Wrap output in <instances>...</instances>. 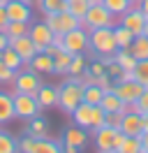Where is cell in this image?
Masks as SVG:
<instances>
[{
  "label": "cell",
  "mask_w": 148,
  "mask_h": 153,
  "mask_svg": "<svg viewBox=\"0 0 148 153\" xmlns=\"http://www.w3.org/2000/svg\"><path fill=\"white\" fill-rule=\"evenodd\" d=\"M28 67L37 74H53V58L49 53H44V51H37L35 58L28 63Z\"/></svg>",
  "instance_id": "16"
},
{
  "label": "cell",
  "mask_w": 148,
  "mask_h": 153,
  "mask_svg": "<svg viewBox=\"0 0 148 153\" xmlns=\"http://www.w3.org/2000/svg\"><path fill=\"white\" fill-rule=\"evenodd\" d=\"M130 5H139V2H141V0H127Z\"/></svg>",
  "instance_id": "52"
},
{
  "label": "cell",
  "mask_w": 148,
  "mask_h": 153,
  "mask_svg": "<svg viewBox=\"0 0 148 153\" xmlns=\"http://www.w3.org/2000/svg\"><path fill=\"white\" fill-rule=\"evenodd\" d=\"M102 5H104V7H107V10L116 16V19H120V16H123V14L132 7L127 0H102Z\"/></svg>",
  "instance_id": "32"
},
{
  "label": "cell",
  "mask_w": 148,
  "mask_h": 153,
  "mask_svg": "<svg viewBox=\"0 0 148 153\" xmlns=\"http://www.w3.org/2000/svg\"><path fill=\"white\" fill-rule=\"evenodd\" d=\"M113 93H116L127 107H132L137 102V97L144 93V86H141L139 81H134V79H130V81H123V79H120V81L113 84Z\"/></svg>",
  "instance_id": "8"
},
{
  "label": "cell",
  "mask_w": 148,
  "mask_h": 153,
  "mask_svg": "<svg viewBox=\"0 0 148 153\" xmlns=\"http://www.w3.org/2000/svg\"><path fill=\"white\" fill-rule=\"evenodd\" d=\"M104 153H118V151H104Z\"/></svg>",
  "instance_id": "56"
},
{
  "label": "cell",
  "mask_w": 148,
  "mask_h": 153,
  "mask_svg": "<svg viewBox=\"0 0 148 153\" xmlns=\"http://www.w3.org/2000/svg\"><path fill=\"white\" fill-rule=\"evenodd\" d=\"M100 107L107 111V114H111V111H127V109H130V107L125 105V102H123L113 91H109V93H104V95H102Z\"/></svg>",
  "instance_id": "21"
},
{
  "label": "cell",
  "mask_w": 148,
  "mask_h": 153,
  "mask_svg": "<svg viewBox=\"0 0 148 153\" xmlns=\"http://www.w3.org/2000/svg\"><path fill=\"white\" fill-rule=\"evenodd\" d=\"M33 153H63V142H53V139H37Z\"/></svg>",
  "instance_id": "26"
},
{
  "label": "cell",
  "mask_w": 148,
  "mask_h": 153,
  "mask_svg": "<svg viewBox=\"0 0 148 153\" xmlns=\"http://www.w3.org/2000/svg\"><path fill=\"white\" fill-rule=\"evenodd\" d=\"M49 130H51V125H49V121L42 118V116L30 118L28 125H26V134L35 137V139H44V137H49Z\"/></svg>",
  "instance_id": "19"
},
{
  "label": "cell",
  "mask_w": 148,
  "mask_h": 153,
  "mask_svg": "<svg viewBox=\"0 0 148 153\" xmlns=\"http://www.w3.org/2000/svg\"><path fill=\"white\" fill-rule=\"evenodd\" d=\"M139 10L144 12V16L148 19V0H141V2H139Z\"/></svg>",
  "instance_id": "48"
},
{
  "label": "cell",
  "mask_w": 148,
  "mask_h": 153,
  "mask_svg": "<svg viewBox=\"0 0 148 153\" xmlns=\"http://www.w3.org/2000/svg\"><path fill=\"white\" fill-rule=\"evenodd\" d=\"M88 70H90L92 76H100V74H104V72H107V67H104V63H102L100 58H97V60H92L90 65H88Z\"/></svg>",
  "instance_id": "43"
},
{
  "label": "cell",
  "mask_w": 148,
  "mask_h": 153,
  "mask_svg": "<svg viewBox=\"0 0 148 153\" xmlns=\"http://www.w3.org/2000/svg\"><path fill=\"white\" fill-rule=\"evenodd\" d=\"M113 84H116V81H113V79H111V76L107 74V72H104V74H100V76H95V86H100L102 91H104V93L113 91Z\"/></svg>",
  "instance_id": "38"
},
{
  "label": "cell",
  "mask_w": 148,
  "mask_h": 153,
  "mask_svg": "<svg viewBox=\"0 0 148 153\" xmlns=\"http://www.w3.org/2000/svg\"><path fill=\"white\" fill-rule=\"evenodd\" d=\"M144 130H148V114L144 116Z\"/></svg>",
  "instance_id": "49"
},
{
  "label": "cell",
  "mask_w": 148,
  "mask_h": 153,
  "mask_svg": "<svg viewBox=\"0 0 148 153\" xmlns=\"http://www.w3.org/2000/svg\"><path fill=\"white\" fill-rule=\"evenodd\" d=\"M14 76H16V72H14V70H9V67H2V70H0V84H7V86H12Z\"/></svg>",
  "instance_id": "42"
},
{
  "label": "cell",
  "mask_w": 148,
  "mask_h": 153,
  "mask_svg": "<svg viewBox=\"0 0 148 153\" xmlns=\"http://www.w3.org/2000/svg\"><path fill=\"white\" fill-rule=\"evenodd\" d=\"M102 95H104V91H102L100 86H95V84L83 88V102H88V105H100Z\"/></svg>",
  "instance_id": "35"
},
{
  "label": "cell",
  "mask_w": 148,
  "mask_h": 153,
  "mask_svg": "<svg viewBox=\"0 0 148 153\" xmlns=\"http://www.w3.org/2000/svg\"><path fill=\"white\" fill-rule=\"evenodd\" d=\"M144 35L148 37V19H146V26H144Z\"/></svg>",
  "instance_id": "50"
},
{
  "label": "cell",
  "mask_w": 148,
  "mask_h": 153,
  "mask_svg": "<svg viewBox=\"0 0 148 153\" xmlns=\"http://www.w3.org/2000/svg\"><path fill=\"white\" fill-rule=\"evenodd\" d=\"M35 137H30V134H26V137H21L18 139V153H33V149H35Z\"/></svg>",
  "instance_id": "39"
},
{
  "label": "cell",
  "mask_w": 148,
  "mask_h": 153,
  "mask_svg": "<svg viewBox=\"0 0 148 153\" xmlns=\"http://www.w3.org/2000/svg\"><path fill=\"white\" fill-rule=\"evenodd\" d=\"M5 5H7V0H0V7H5Z\"/></svg>",
  "instance_id": "53"
},
{
  "label": "cell",
  "mask_w": 148,
  "mask_h": 153,
  "mask_svg": "<svg viewBox=\"0 0 148 153\" xmlns=\"http://www.w3.org/2000/svg\"><path fill=\"white\" fill-rule=\"evenodd\" d=\"M132 74H134V81H139L144 88H148V58L146 60H137Z\"/></svg>",
  "instance_id": "34"
},
{
  "label": "cell",
  "mask_w": 148,
  "mask_h": 153,
  "mask_svg": "<svg viewBox=\"0 0 148 153\" xmlns=\"http://www.w3.org/2000/svg\"><path fill=\"white\" fill-rule=\"evenodd\" d=\"M72 56L74 53H70V51H65V49H58L53 56V74H67V67H70V63H72Z\"/></svg>",
  "instance_id": "22"
},
{
  "label": "cell",
  "mask_w": 148,
  "mask_h": 153,
  "mask_svg": "<svg viewBox=\"0 0 148 153\" xmlns=\"http://www.w3.org/2000/svg\"><path fill=\"white\" fill-rule=\"evenodd\" d=\"M120 26H125L127 30H132V33H134V37H137V35H144L146 16H144V12L139 10V5H132V7L120 16Z\"/></svg>",
  "instance_id": "10"
},
{
  "label": "cell",
  "mask_w": 148,
  "mask_h": 153,
  "mask_svg": "<svg viewBox=\"0 0 148 153\" xmlns=\"http://www.w3.org/2000/svg\"><path fill=\"white\" fill-rule=\"evenodd\" d=\"M130 109H134V111H137V114H141V116L148 114V88H144V93L137 97V102L130 107Z\"/></svg>",
  "instance_id": "37"
},
{
  "label": "cell",
  "mask_w": 148,
  "mask_h": 153,
  "mask_svg": "<svg viewBox=\"0 0 148 153\" xmlns=\"http://www.w3.org/2000/svg\"><path fill=\"white\" fill-rule=\"evenodd\" d=\"M88 7H90V0H67V7H65V10L70 12L72 16H76V19L81 21L83 16H86Z\"/></svg>",
  "instance_id": "29"
},
{
  "label": "cell",
  "mask_w": 148,
  "mask_h": 153,
  "mask_svg": "<svg viewBox=\"0 0 148 153\" xmlns=\"http://www.w3.org/2000/svg\"><path fill=\"white\" fill-rule=\"evenodd\" d=\"M139 139H141V151H148V130L139 134Z\"/></svg>",
  "instance_id": "46"
},
{
  "label": "cell",
  "mask_w": 148,
  "mask_h": 153,
  "mask_svg": "<svg viewBox=\"0 0 148 153\" xmlns=\"http://www.w3.org/2000/svg\"><path fill=\"white\" fill-rule=\"evenodd\" d=\"M107 74H109L111 79H113V81H118V79H120V74H123V67H120L118 63L113 60V58H111L109 63H107Z\"/></svg>",
  "instance_id": "41"
},
{
  "label": "cell",
  "mask_w": 148,
  "mask_h": 153,
  "mask_svg": "<svg viewBox=\"0 0 148 153\" xmlns=\"http://www.w3.org/2000/svg\"><path fill=\"white\" fill-rule=\"evenodd\" d=\"M86 67H88L86 56H83V53H74L72 63H70V67H67V76H81Z\"/></svg>",
  "instance_id": "31"
},
{
  "label": "cell",
  "mask_w": 148,
  "mask_h": 153,
  "mask_svg": "<svg viewBox=\"0 0 148 153\" xmlns=\"http://www.w3.org/2000/svg\"><path fill=\"white\" fill-rule=\"evenodd\" d=\"M141 153H148V151H141Z\"/></svg>",
  "instance_id": "57"
},
{
  "label": "cell",
  "mask_w": 148,
  "mask_h": 153,
  "mask_svg": "<svg viewBox=\"0 0 148 153\" xmlns=\"http://www.w3.org/2000/svg\"><path fill=\"white\" fill-rule=\"evenodd\" d=\"M81 26L88 30V33H90L92 28H113V26H116V16L107 10L102 2H95V5L88 7L86 16L81 19Z\"/></svg>",
  "instance_id": "3"
},
{
  "label": "cell",
  "mask_w": 148,
  "mask_h": 153,
  "mask_svg": "<svg viewBox=\"0 0 148 153\" xmlns=\"http://www.w3.org/2000/svg\"><path fill=\"white\" fill-rule=\"evenodd\" d=\"M83 102V86L79 84V76H70L58 86V107L65 114H72Z\"/></svg>",
  "instance_id": "1"
},
{
  "label": "cell",
  "mask_w": 148,
  "mask_h": 153,
  "mask_svg": "<svg viewBox=\"0 0 148 153\" xmlns=\"http://www.w3.org/2000/svg\"><path fill=\"white\" fill-rule=\"evenodd\" d=\"M2 67H5V63H2V58H0V70H2Z\"/></svg>",
  "instance_id": "54"
},
{
  "label": "cell",
  "mask_w": 148,
  "mask_h": 153,
  "mask_svg": "<svg viewBox=\"0 0 148 153\" xmlns=\"http://www.w3.org/2000/svg\"><path fill=\"white\" fill-rule=\"evenodd\" d=\"M63 144L76 146V149H86L88 146V130L81 125H70L63 132Z\"/></svg>",
  "instance_id": "15"
},
{
  "label": "cell",
  "mask_w": 148,
  "mask_h": 153,
  "mask_svg": "<svg viewBox=\"0 0 148 153\" xmlns=\"http://www.w3.org/2000/svg\"><path fill=\"white\" fill-rule=\"evenodd\" d=\"M21 2H28V5H37V0H21Z\"/></svg>",
  "instance_id": "51"
},
{
  "label": "cell",
  "mask_w": 148,
  "mask_h": 153,
  "mask_svg": "<svg viewBox=\"0 0 148 153\" xmlns=\"http://www.w3.org/2000/svg\"><path fill=\"white\" fill-rule=\"evenodd\" d=\"M35 97H37V102H39L42 109H53V107H58V88H53V86L42 84Z\"/></svg>",
  "instance_id": "17"
},
{
  "label": "cell",
  "mask_w": 148,
  "mask_h": 153,
  "mask_svg": "<svg viewBox=\"0 0 148 153\" xmlns=\"http://www.w3.org/2000/svg\"><path fill=\"white\" fill-rule=\"evenodd\" d=\"M12 95H14V116L16 118L30 121V118L39 116L42 107H39L35 95H28V93H12Z\"/></svg>",
  "instance_id": "4"
},
{
  "label": "cell",
  "mask_w": 148,
  "mask_h": 153,
  "mask_svg": "<svg viewBox=\"0 0 148 153\" xmlns=\"http://www.w3.org/2000/svg\"><path fill=\"white\" fill-rule=\"evenodd\" d=\"M113 39H116L118 49H130L132 39H134V33H132V30H127L125 26L116 23V26H113Z\"/></svg>",
  "instance_id": "24"
},
{
  "label": "cell",
  "mask_w": 148,
  "mask_h": 153,
  "mask_svg": "<svg viewBox=\"0 0 148 153\" xmlns=\"http://www.w3.org/2000/svg\"><path fill=\"white\" fill-rule=\"evenodd\" d=\"M0 153H18V142L7 130H0Z\"/></svg>",
  "instance_id": "30"
},
{
  "label": "cell",
  "mask_w": 148,
  "mask_h": 153,
  "mask_svg": "<svg viewBox=\"0 0 148 153\" xmlns=\"http://www.w3.org/2000/svg\"><path fill=\"white\" fill-rule=\"evenodd\" d=\"M118 153H141V139L139 137H130L125 134V139L120 142V146L116 149Z\"/></svg>",
  "instance_id": "33"
},
{
  "label": "cell",
  "mask_w": 148,
  "mask_h": 153,
  "mask_svg": "<svg viewBox=\"0 0 148 153\" xmlns=\"http://www.w3.org/2000/svg\"><path fill=\"white\" fill-rule=\"evenodd\" d=\"M113 60L123 67V72H132L134 65H137V58L130 53V49H118V51L113 53Z\"/></svg>",
  "instance_id": "25"
},
{
  "label": "cell",
  "mask_w": 148,
  "mask_h": 153,
  "mask_svg": "<svg viewBox=\"0 0 148 153\" xmlns=\"http://www.w3.org/2000/svg\"><path fill=\"white\" fill-rule=\"evenodd\" d=\"M37 7L42 10V14H58L65 12L67 0H37Z\"/></svg>",
  "instance_id": "27"
},
{
  "label": "cell",
  "mask_w": 148,
  "mask_h": 153,
  "mask_svg": "<svg viewBox=\"0 0 148 153\" xmlns=\"http://www.w3.org/2000/svg\"><path fill=\"white\" fill-rule=\"evenodd\" d=\"M28 30H30V23H23V21H9L5 33H7V37H21V35H28Z\"/></svg>",
  "instance_id": "36"
},
{
  "label": "cell",
  "mask_w": 148,
  "mask_h": 153,
  "mask_svg": "<svg viewBox=\"0 0 148 153\" xmlns=\"http://www.w3.org/2000/svg\"><path fill=\"white\" fill-rule=\"evenodd\" d=\"M9 23V16H7V10L5 7H0V30H5Z\"/></svg>",
  "instance_id": "44"
},
{
  "label": "cell",
  "mask_w": 148,
  "mask_h": 153,
  "mask_svg": "<svg viewBox=\"0 0 148 153\" xmlns=\"http://www.w3.org/2000/svg\"><path fill=\"white\" fill-rule=\"evenodd\" d=\"M7 47H9V37H7L5 30H0V51H5Z\"/></svg>",
  "instance_id": "45"
},
{
  "label": "cell",
  "mask_w": 148,
  "mask_h": 153,
  "mask_svg": "<svg viewBox=\"0 0 148 153\" xmlns=\"http://www.w3.org/2000/svg\"><path fill=\"white\" fill-rule=\"evenodd\" d=\"M2 63H5V67L14 70V72H18L21 67H26V65H23V60H21V56H18L12 47H7L5 51H2Z\"/></svg>",
  "instance_id": "28"
},
{
  "label": "cell",
  "mask_w": 148,
  "mask_h": 153,
  "mask_svg": "<svg viewBox=\"0 0 148 153\" xmlns=\"http://www.w3.org/2000/svg\"><path fill=\"white\" fill-rule=\"evenodd\" d=\"M123 114H125V111H111V114H107V121H104V125H109V128H116V130H120V121H123Z\"/></svg>",
  "instance_id": "40"
},
{
  "label": "cell",
  "mask_w": 148,
  "mask_h": 153,
  "mask_svg": "<svg viewBox=\"0 0 148 153\" xmlns=\"http://www.w3.org/2000/svg\"><path fill=\"white\" fill-rule=\"evenodd\" d=\"M92 134H95V146H97V151H100V153L113 151V139H116V134H118L116 128L102 125V128H97V130H92Z\"/></svg>",
  "instance_id": "14"
},
{
  "label": "cell",
  "mask_w": 148,
  "mask_h": 153,
  "mask_svg": "<svg viewBox=\"0 0 148 153\" xmlns=\"http://www.w3.org/2000/svg\"><path fill=\"white\" fill-rule=\"evenodd\" d=\"M14 116V95L9 91H0V125L9 123Z\"/></svg>",
  "instance_id": "20"
},
{
  "label": "cell",
  "mask_w": 148,
  "mask_h": 153,
  "mask_svg": "<svg viewBox=\"0 0 148 153\" xmlns=\"http://www.w3.org/2000/svg\"><path fill=\"white\" fill-rule=\"evenodd\" d=\"M92 107L95 105H88V102H81V105L74 109L72 114V121L74 125H81V128H86V130H90V123H92Z\"/></svg>",
  "instance_id": "18"
},
{
  "label": "cell",
  "mask_w": 148,
  "mask_h": 153,
  "mask_svg": "<svg viewBox=\"0 0 148 153\" xmlns=\"http://www.w3.org/2000/svg\"><path fill=\"white\" fill-rule=\"evenodd\" d=\"M130 53L137 58V60H146L148 58V37L146 35H137L130 44Z\"/></svg>",
  "instance_id": "23"
},
{
  "label": "cell",
  "mask_w": 148,
  "mask_h": 153,
  "mask_svg": "<svg viewBox=\"0 0 148 153\" xmlns=\"http://www.w3.org/2000/svg\"><path fill=\"white\" fill-rule=\"evenodd\" d=\"M5 10H7L9 21H23V23H30V21H33V5H28V2L7 0Z\"/></svg>",
  "instance_id": "13"
},
{
  "label": "cell",
  "mask_w": 148,
  "mask_h": 153,
  "mask_svg": "<svg viewBox=\"0 0 148 153\" xmlns=\"http://www.w3.org/2000/svg\"><path fill=\"white\" fill-rule=\"evenodd\" d=\"M42 86V79L37 72H33L30 67L26 65V70L21 67L14 76V81H12V88H14V93H28V95H37V91Z\"/></svg>",
  "instance_id": "5"
},
{
  "label": "cell",
  "mask_w": 148,
  "mask_h": 153,
  "mask_svg": "<svg viewBox=\"0 0 148 153\" xmlns=\"http://www.w3.org/2000/svg\"><path fill=\"white\" fill-rule=\"evenodd\" d=\"M95 2H102V0H90V5H95Z\"/></svg>",
  "instance_id": "55"
},
{
  "label": "cell",
  "mask_w": 148,
  "mask_h": 153,
  "mask_svg": "<svg viewBox=\"0 0 148 153\" xmlns=\"http://www.w3.org/2000/svg\"><path fill=\"white\" fill-rule=\"evenodd\" d=\"M60 49L70 51V53H86L88 51V30L83 28V26H79V28L65 33Z\"/></svg>",
  "instance_id": "7"
},
{
  "label": "cell",
  "mask_w": 148,
  "mask_h": 153,
  "mask_svg": "<svg viewBox=\"0 0 148 153\" xmlns=\"http://www.w3.org/2000/svg\"><path fill=\"white\" fill-rule=\"evenodd\" d=\"M44 23L53 30V35H65V33H70V30L81 26V21L76 16H72L67 10L58 12V14H44Z\"/></svg>",
  "instance_id": "6"
},
{
  "label": "cell",
  "mask_w": 148,
  "mask_h": 153,
  "mask_svg": "<svg viewBox=\"0 0 148 153\" xmlns=\"http://www.w3.org/2000/svg\"><path fill=\"white\" fill-rule=\"evenodd\" d=\"M120 132L130 134V137H139L144 132V116L137 114L134 109H127L123 114V121H120Z\"/></svg>",
  "instance_id": "11"
},
{
  "label": "cell",
  "mask_w": 148,
  "mask_h": 153,
  "mask_svg": "<svg viewBox=\"0 0 148 153\" xmlns=\"http://www.w3.org/2000/svg\"><path fill=\"white\" fill-rule=\"evenodd\" d=\"M28 37L35 42V47H37V51H44L49 44H53V30L46 26L44 21L42 23H30V30H28Z\"/></svg>",
  "instance_id": "9"
},
{
  "label": "cell",
  "mask_w": 148,
  "mask_h": 153,
  "mask_svg": "<svg viewBox=\"0 0 148 153\" xmlns=\"http://www.w3.org/2000/svg\"><path fill=\"white\" fill-rule=\"evenodd\" d=\"M9 47L14 49L18 56H21L23 65H28V63H30V60L35 58V53H37L35 42L28 37V35H21V37H12V39H9Z\"/></svg>",
  "instance_id": "12"
},
{
  "label": "cell",
  "mask_w": 148,
  "mask_h": 153,
  "mask_svg": "<svg viewBox=\"0 0 148 153\" xmlns=\"http://www.w3.org/2000/svg\"><path fill=\"white\" fill-rule=\"evenodd\" d=\"M88 49L97 58L113 56L118 51V44L113 39V28H92L88 33Z\"/></svg>",
  "instance_id": "2"
},
{
  "label": "cell",
  "mask_w": 148,
  "mask_h": 153,
  "mask_svg": "<svg viewBox=\"0 0 148 153\" xmlns=\"http://www.w3.org/2000/svg\"><path fill=\"white\" fill-rule=\"evenodd\" d=\"M81 149H76V146H70V144H63V153H79Z\"/></svg>",
  "instance_id": "47"
}]
</instances>
